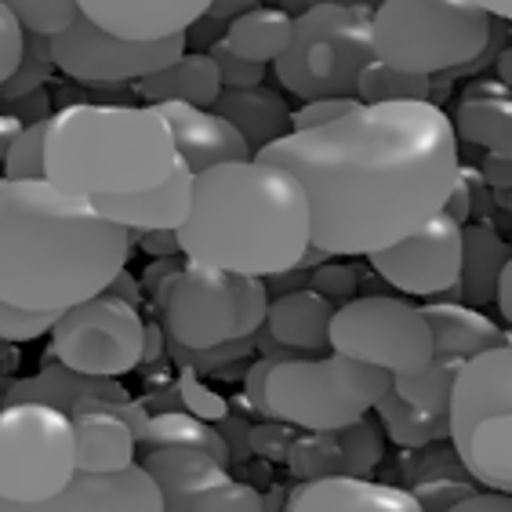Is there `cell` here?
I'll use <instances>...</instances> for the list:
<instances>
[{"instance_id":"1","label":"cell","mask_w":512,"mask_h":512,"mask_svg":"<svg viewBox=\"0 0 512 512\" xmlns=\"http://www.w3.org/2000/svg\"><path fill=\"white\" fill-rule=\"evenodd\" d=\"M255 157L295 171L313 200V247L371 258L444 211L462 175L458 128L429 99L360 102Z\"/></svg>"},{"instance_id":"2","label":"cell","mask_w":512,"mask_h":512,"mask_svg":"<svg viewBox=\"0 0 512 512\" xmlns=\"http://www.w3.org/2000/svg\"><path fill=\"white\" fill-rule=\"evenodd\" d=\"M135 229L95 200L44 178L0 182V298L66 313L113 287L135 251Z\"/></svg>"},{"instance_id":"3","label":"cell","mask_w":512,"mask_h":512,"mask_svg":"<svg viewBox=\"0 0 512 512\" xmlns=\"http://www.w3.org/2000/svg\"><path fill=\"white\" fill-rule=\"evenodd\" d=\"M182 255L240 276H276L313 247L306 182L266 157L215 164L197 175L193 211L178 229Z\"/></svg>"},{"instance_id":"4","label":"cell","mask_w":512,"mask_h":512,"mask_svg":"<svg viewBox=\"0 0 512 512\" xmlns=\"http://www.w3.org/2000/svg\"><path fill=\"white\" fill-rule=\"evenodd\" d=\"M48 178L73 197H113L160 186L178 168V146L157 109L73 102L48 120Z\"/></svg>"},{"instance_id":"5","label":"cell","mask_w":512,"mask_h":512,"mask_svg":"<svg viewBox=\"0 0 512 512\" xmlns=\"http://www.w3.org/2000/svg\"><path fill=\"white\" fill-rule=\"evenodd\" d=\"M80 473L73 414L48 400H8L0 411V505L48 512Z\"/></svg>"},{"instance_id":"6","label":"cell","mask_w":512,"mask_h":512,"mask_svg":"<svg viewBox=\"0 0 512 512\" xmlns=\"http://www.w3.org/2000/svg\"><path fill=\"white\" fill-rule=\"evenodd\" d=\"M393 375L331 349V356H287L269 371V418L306 433H335L375 411Z\"/></svg>"},{"instance_id":"7","label":"cell","mask_w":512,"mask_h":512,"mask_svg":"<svg viewBox=\"0 0 512 512\" xmlns=\"http://www.w3.org/2000/svg\"><path fill=\"white\" fill-rule=\"evenodd\" d=\"M375 59V8L316 4L295 15L291 44L273 62V73L276 84L298 99L356 95L360 73Z\"/></svg>"},{"instance_id":"8","label":"cell","mask_w":512,"mask_h":512,"mask_svg":"<svg viewBox=\"0 0 512 512\" xmlns=\"http://www.w3.org/2000/svg\"><path fill=\"white\" fill-rule=\"evenodd\" d=\"M494 15L476 0H382L375 8V55L407 73L436 77L476 62Z\"/></svg>"},{"instance_id":"9","label":"cell","mask_w":512,"mask_h":512,"mask_svg":"<svg viewBox=\"0 0 512 512\" xmlns=\"http://www.w3.org/2000/svg\"><path fill=\"white\" fill-rule=\"evenodd\" d=\"M331 349L400 378L433 364L436 342L422 306L389 295H356L331 316Z\"/></svg>"},{"instance_id":"10","label":"cell","mask_w":512,"mask_h":512,"mask_svg":"<svg viewBox=\"0 0 512 512\" xmlns=\"http://www.w3.org/2000/svg\"><path fill=\"white\" fill-rule=\"evenodd\" d=\"M146 335L149 324L135 302L102 291L59 316V324L51 327L48 356L88 375L120 378L146 360Z\"/></svg>"},{"instance_id":"11","label":"cell","mask_w":512,"mask_h":512,"mask_svg":"<svg viewBox=\"0 0 512 512\" xmlns=\"http://www.w3.org/2000/svg\"><path fill=\"white\" fill-rule=\"evenodd\" d=\"M157 302L168 338L186 349H222L226 342H244L237 338V273L186 258V266L157 287Z\"/></svg>"},{"instance_id":"12","label":"cell","mask_w":512,"mask_h":512,"mask_svg":"<svg viewBox=\"0 0 512 512\" xmlns=\"http://www.w3.org/2000/svg\"><path fill=\"white\" fill-rule=\"evenodd\" d=\"M186 40V33L164 40H128L80 15L66 33L51 37V51L62 77L77 84H138L149 73L171 66L186 51Z\"/></svg>"},{"instance_id":"13","label":"cell","mask_w":512,"mask_h":512,"mask_svg":"<svg viewBox=\"0 0 512 512\" xmlns=\"http://www.w3.org/2000/svg\"><path fill=\"white\" fill-rule=\"evenodd\" d=\"M462 255H465V226L454 222L447 211H440L418 233L382 247L367 262L400 295L436 298L462 284Z\"/></svg>"},{"instance_id":"14","label":"cell","mask_w":512,"mask_h":512,"mask_svg":"<svg viewBox=\"0 0 512 512\" xmlns=\"http://www.w3.org/2000/svg\"><path fill=\"white\" fill-rule=\"evenodd\" d=\"M80 469H120L138 462V433L149 414L135 400H109V396H84L73 407Z\"/></svg>"},{"instance_id":"15","label":"cell","mask_w":512,"mask_h":512,"mask_svg":"<svg viewBox=\"0 0 512 512\" xmlns=\"http://www.w3.org/2000/svg\"><path fill=\"white\" fill-rule=\"evenodd\" d=\"M168 498L142 458L120 469H80L48 512H164Z\"/></svg>"},{"instance_id":"16","label":"cell","mask_w":512,"mask_h":512,"mask_svg":"<svg viewBox=\"0 0 512 512\" xmlns=\"http://www.w3.org/2000/svg\"><path fill=\"white\" fill-rule=\"evenodd\" d=\"M149 106L168 120L178 157L186 160L197 175L207 168H215V164L255 157V149L247 146L244 131L229 117H222L215 106H197V102H178V99L149 102Z\"/></svg>"},{"instance_id":"17","label":"cell","mask_w":512,"mask_h":512,"mask_svg":"<svg viewBox=\"0 0 512 512\" xmlns=\"http://www.w3.org/2000/svg\"><path fill=\"white\" fill-rule=\"evenodd\" d=\"M491 414H512V342L491 345L462 364L451 393V444Z\"/></svg>"},{"instance_id":"18","label":"cell","mask_w":512,"mask_h":512,"mask_svg":"<svg viewBox=\"0 0 512 512\" xmlns=\"http://www.w3.org/2000/svg\"><path fill=\"white\" fill-rule=\"evenodd\" d=\"M291 512H422L418 494L356 473L309 476L287 494Z\"/></svg>"},{"instance_id":"19","label":"cell","mask_w":512,"mask_h":512,"mask_svg":"<svg viewBox=\"0 0 512 512\" xmlns=\"http://www.w3.org/2000/svg\"><path fill=\"white\" fill-rule=\"evenodd\" d=\"M215 0H80L84 19L128 40H164L189 33Z\"/></svg>"},{"instance_id":"20","label":"cell","mask_w":512,"mask_h":512,"mask_svg":"<svg viewBox=\"0 0 512 512\" xmlns=\"http://www.w3.org/2000/svg\"><path fill=\"white\" fill-rule=\"evenodd\" d=\"M193 189H197V171L186 160H178L160 186L138 189V193H113V197H95L102 215L120 222V226L146 233V229H182V222L193 211Z\"/></svg>"},{"instance_id":"21","label":"cell","mask_w":512,"mask_h":512,"mask_svg":"<svg viewBox=\"0 0 512 512\" xmlns=\"http://www.w3.org/2000/svg\"><path fill=\"white\" fill-rule=\"evenodd\" d=\"M331 316H335L331 298L306 284L273 295L266 331L276 345L295 349V353H327L331 349Z\"/></svg>"},{"instance_id":"22","label":"cell","mask_w":512,"mask_h":512,"mask_svg":"<svg viewBox=\"0 0 512 512\" xmlns=\"http://www.w3.org/2000/svg\"><path fill=\"white\" fill-rule=\"evenodd\" d=\"M138 458L149 473L157 476L160 491L168 498V509L175 512H186V505L197 494L229 480V465L204 447H153V451H142Z\"/></svg>"},{"instance_id":"23","label":"cell","mask_w":512,"mask_h":512,"mask_svg":"<svg viewBox=\"0 0 512 512\" xmlns=\"http://www.w3.org/2000/svg\"><path fill=\"white\" fill-rule=\"evenodd\" d=\"M429 324H433V360L447 367H462L469 356L491 349V345L512 342L505 327H498L491 316H483L480 306H462V302H429L422 306Z\"/></svg>"},{"instance_id":"24","label":"cell","mask_w":512,"mask_h":512,"mask_svg":"<svg viewBox=\"0 0 512 512\" xmlns=\"http://www.w3.org/2000/svg\"><path fill=\"white\" fill-rule=\"evenodd\" d=\"M454 128L487 153H512V88L502 80H476L462 91Z\"/></svg>"},{"instance_id":"25","label":"cell","mask_w":512,"mask_h":512,"mask_svg":"<svg viewBox=\"0 0 512 512\" xmlns=\"http://www.w3.org/2000/svg\"><path fill=\"white\" fill-rule=\"evenodd\" d=\"M215 109L244 131L247 146L255 149V153H262L266 146H273L276 138H284L295 131V109L287 106V99L280 91L266 88V84L222 88Z\"/></svg>"},{"instance_id":"26","label":"cell","mask_w":512,"mask_h":512,"mask_svg":"<svg viewBox=\"0 0 512 512\" xmlns=\"http://www.w3.org/2000/svg\"><path fill=\"white\" fill-rule=\"evenodd\" d=\"M222 73H218V62L211 51H182L171 66L149 73L135 84V91L146 102H197V106H215L218 95H222Z\"/></svg>"},{"instance_id":"27","label":"cell","mask_w":512,"mask_h":512,"mask_svg":"<svg viewBox=\"0 0 512 512\" xmlns=\"http://www.w3.org/2000/svg\"><path fill=\"white\" fill-rule=\"evenodd\" d=\"M465 473L480 480L487 491L512 494V414H491L469 429L465 440L454 444Z\"/></svg>"},{"instance_id":"28","label":"cell","mask_w":512,"mask_h":512,"mask_svg":"<svg viewBox=\"0 0 512 512\" xmlns=\"http://www.w3.org/2000/svg\"><path fill=\"white\" fill-rule=\"evenodd\" d=\"M84 396L131 400L128 389L117 378L88 375V371H77V367L62 364V360H51L48 367H40V375L26 378V382H15L8 389V400H48V404L62 407V411H73Z\"/></svg>"},{"instance_id":"29","label":"cell","mask_w":512,"mask_h":512,"mask_svg":"<svg viewBox=\"0 0 512 512\" xmlns=\"http://www.w3.org/2000/svg\"><path fill=\"white\" fill-rule=\"evenodd\" d=\"M291 33H295V15L291 11L280 8V4H273V8L269 4H255V8L240 11V15H233L226 22L222 40L233 51L247 55V59L269 66V62H276L287 51Z\"/></svg>"},{"instance_id":"30","label":"cell","mask_w":512,"mask_h":512,"mask_svg":"<svg viewBox=\"0 0 512 512\" xmlns=\"http://www.w3.org/2000/svg\"><path fill=\"white\" fill-rule=\"evenodd\" d=\"M509 262V247L491 222H465V255H462V298L469 306H483L498 298V280Z\"/></svg>"},{"instance_id":"31","label":"cell","mask_w":512,"mask_h":512,"mask_svg":"<svg viewBox=\"0 0 512 512\" xmlns=\"http://www.w3.org/2000/svg\"><path fill=\"white\" fill-rule=\"evenodd\" d=\"M153 447H204V451L218 454L222 462H233V454H229V440L222 436V429L200 418L197 411H157L149 414L146 425H142V433H138V454L142 451H153Z\"/></svg>"},{"instance_id":"32","label":"cell","mask_w":512,"mask_h":512,"mask_svg":"<svg viewBox=\"0 0 512 512\" xmlns=\"http://www.w3.org/2000/svg\"><path fill=\"white\" fill-rule=\"evenodd\" d=\"M378 422H382L385 436L400 447H425L451 440V414H436L425 407L411 404L396 393V385H389L382 393V400L375 404Z\"/></svg>"},{"instance_id":"33","label":"cell","mask_w":512,"mask_h":512,"mask_svg":"<svg viewBox=\"0 0 512 512\" xmlns=\"http://www.w3.org/2000/svg\"><path fill=\"white\" fill-rule=\"evenodd\" d=\"M356 95H360V102L429 99V95H433V77H422V73H407V69L389 66V62L375 59V62H367L364 73H360Z\"/></svg>"},{"instance_id":"34","label":"cell","mask_w":512,"mask_h":512,"mask_svg":"<svg viewBox=\"0 0 512 512\" xmlns=\"http://www.w3.org/2000/svg\"><path fill=\"white\" fill-rule=\"evenodd\" d=\"M44 146H48V120H33L19 135L11 138L4 149V178H44L48 175V160H44Z\"/></svg>"},{"instance_id":"35","label":"cell","mask_w":512,"mask_h":512,"mask_svg":"<svg viewBox=\"0 0 512 512\" xmlns=\"http://www.w3.org/2000/svg\"><path fill=\"white\" fill-rule=\"evenodd\" d=\"M22 19V26L37 37H59L84 15L80 0H0Z\"/></svg>"},{"instance_id":"36","label":"cell","mask_w":512,"mask_h":512,"mask_svg":"<svg viewBox=\"0 0 512 512\" xmlns=\"http://www.w3.org/2000/svg\"><path fill=\"white\" fill-rule=\"evenodd\" d=\"M55 51H51V37H37V33H30V48H26V59H22V66L11 73L8 80H4V88H0V95H4V102H15V99H26V95H33V91H40L44 84H48V77L55 73Z\"/></svg>"},{"instance_id":"37","label":"cell","mask_w":512,"mask_h":512,"mask_svg":"<svg viewBox=\"0 0 512 512\" xmlns=\"http://www.w3.org/2000/svg\"><path fill=\"white\" fill-rule=\"evenodd\" d=\"M59 316L62 313H55V309H33L0 298V338L8 345L33 342L40 335H51V327L59 324Z\"/></svg>"},{"instance_id":"38","label":"cell","mask_w":512,"mask_h":512,"mask_svg":"<svg viewBox=\"0 0 512 512\" xmlns=\"http://www.w3.org/2000/svg\"><path fill=\"white\" fill-rule=\"evenodd\" d=\"M262 509H269L266 498H262L255 487L233 480V476L215 483L211 491L197 494V498L186 505V512H262Z\"/></svg>"},{"instance_id":"39","label":"cell","mask_w":512,"mask_h":512,"mask_svg":"<svg viewBox=\"0 0 512 512\" xmlns=\"http://www.w3.org/2000/svg\"><path fill=\"white\" fill-rule=\"evenodd\" d=\"M338 440H342V454H345V473H367L382 462V436L367 418L335 429Z\"/></svg>"},{"instance_id":"40","label":"cell","mask_w":512,"mask_h":512,"mask_svg":"<svg viewBox=\"0 0 512 512\" xmlns=\"http://www.w3.org/2000/svg\"><path fill=\"white\" fill-rule=\"evenodd\" d=\"M237 295H240V320H237V338H255L258 331H266L269 320V280L266 276H240L237 273Z\"/></svg>"},{"instance_id":"41","label":"cell","mask_w":512,"mask_h":512,"mask_svg":"<svg viewBox=\"0 0 512 512\" xmlns=\"http://www.w3.org/2000/svg\"><path fill=\"white\" fill-rule=\"evenodd\" d=\"M207 51L215 55L218 73H222V84H226V88H251V84H266V62L247 59V55H240V51L229 48L222 37H218Z\"/></svg>"},{"instance_id":"42","label":"cell","mask_w":512,"mask_h":512,"mask_svg":"<svg viewBox=\"0 0 512 512\" xmlns=\"http://www.w3.org/2000/svg\"><path fill=\"white\" fill-rule=\"evenodd\" d=\"M26 48H30V30L22 26V19L15 11L0 4V77L8 80L22 66Z\"/></svg>"},{"instance_id":"43","label":"cell","mask_w":512,"mask_h":512,"mask_svg":"<svg viewBox=\"0 0 512 512\" xmlns=\"http://www.w3.org/2000/svg\"><path fill=\"white\" fill-rule=\"evenodd\" d=\"M309 287H316L331 302H349L360 295V273L353 266H342V262H327V266L309 273Z\"/></svg>"},{"instance_id":"44","label":"cell","mask_w":512,"mask_h":512,"mask_svg":"<svg viewBox=\"0 0 512 512\" xmlns=\"http://www.w3.org/2000/svg\"><path fill=\"white\" fill-rule=\"evenodd\" d=\"M353 106H360L356 95H324V99H302V106L295 109V131L320 128V124H331L342 113H349Z\"/></svg>"},{"instance_id":"45","label":"cell","mask_w":512,"mask_h":512,"mask_svg":"<svg viewBox=\"0 0 512 512\" xmlns=\"http://www.w3.org/2000/svg\"><path fill=\"white\" fill-rule=\"evenodd\" d=\"M276 360H287V356L284 353H280V356H262L258 364L247 367V378H244L247 404L255 407L258 414H266V418H269V371L276 367Z\"/></svg>"},{"instance_id":"46","label":"cell","mask_w":512,"mask_h":512,"mask_svg":"<svg viewBox=\"0 0 512 512\" xmlns=\"http://www.w3.org/2000/svg\"><path fill=\"white\" fill-rule=\"evenodd\" d=\"M138 247L149 251V255H160V258L182 255L178 229H146V233H138Z\"/></svg>"},{"instance_id":"47","label":"cell","mask_w":512,"mask_h":512,"mask_svg":"<svg viewBox=\"0 0 512 512\" xmlns=\"http://www.w3.org/2000/svg\"><path fill=\"white\" fill-rule=\"evenodd\" d=\"M483 182L498 193H512V153H487L483 160Z\"/></svg>"},{"instance_id":"48","label":"cell","mask_w":512,"mask_h":512,"mask_svg":"<svg viewBox=\"0 0 512 512\" xmlns=\"http://www.w3.org/2000/svg\"><path fill=\"white\" fill-rule=\"evenodd\" d=\"M458 512H512V494L509 491H494L491 494H465L462 502L454 505Z\"/></svg>"},{"instance_id":"49","label":"cell","mask_w":512,"mask_h":512,"mask_svg":"<svg viewBox=\"0 0 512 512\" xmlns=\"http://www.w3.org/2000/svg\"><path fill=\"white\" fill-rule=\"evenodd\" d=\"M444 211L454 218V222H469V215H473V186H469V178H465V171L458 175V182H454L451 197H447Z\"/></svg>"},{"instance_id":"50","label":"cell","mask_w":512,"mask_h":512,"mask_svg":"<svg viewBox=\"0 0 512 512\" xmlns=\"http://www.w3.org/2000/svg\"><path fill=\"white\" fill-rule=\"evenodd\" d=\"M498 309H502V316H505V324L512 327V255H509V262H505V269H502V280H498Z\"/></svg>"},{"instance_id":"51","label":"cell","mask_w":512,"mask_h":512,"mask_svg":"<svg viewBox=\"0 0 512 512\" xmlns=\"http://www.w3.org/2000/svg\"><path fill=\"white\" fill-rule=\"evenodd\" d=\"M316 4H360V8H378L382 0H280V8H287L291 15H302V11L316 8Z\"/></svg>"},{"instance_id":"52","label":"cell","mask_w":512,"mask_h":512,"mask_svg":"<svg viewBox=\"0 0 512 512\" xmlns=\"http://www.w3.org/2000/svg\"><path fill=\"white\" fill-rule=\"evenodd\" d=\"M255 4H262V0H215V4H211V19L229 22L233 15H240V11H247V8H255Z\"/></svg>"},{"instance_id":"53","label":"cell","mask_w":512,"mask_h":512,"mask_svg":"<svg viewBox=\"0 0 512 512\" xmlns=\"http://www.w3.org/2000/svg\"><path fill=\"white\" fill-rule=\"evenodd\" d=\"M480 8H487L494 15V19H505L512 22V0H476Z\"/></svg>"},{"instance_id":"54","label":"cell","mask_w":512,"mask_h":512,"mask_svg":"<svg viewBox=\"0 0 512 512\" xmlns=\"http://www.w3.org/2000/svg\"><path fill=\"white\" fill-rule=\"evenodd\" d=\"M498 80H502L505 88H512V48L498 55Z\"/></svg>"},{"instance_id":"55","label":"cell","mask_w":512,"mask_h":512,"mask_svg":"<svg viewBox=\"0 0 512 512\" xmlns=\"http://www.w3.org/2000/svg\"><path fill=\"white\" fill-rule=\"evenodd\" d=\"M509 215H512V193H509Z\"/></svg>"}]
</instances>
